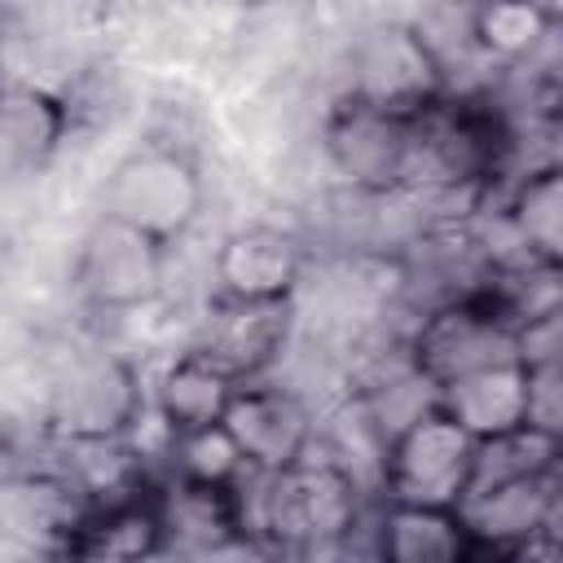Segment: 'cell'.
Listing matches in <instances>:
<instances>
[{"label":"cell","instance_id":"obj_1","mask_svg":"<svg viewBox=\"0 0 563 563\" xmlns=\"http://www.w3.org/2000/svg\"><path fill=\"white\" fill-rule=\"evenodd\" d=\"M361 523V484L339 457H295L264 475L260 519L251 523L282 554H317L343 545Z\"/></svg>","mask_w":563,"mask_h":563},{"label":"cell","instance_id":"obj_2","mask_svg":"<svg viewBox=\"0 0 563 563\" xmlns=\"http://www.w3.org/2000/svg\"><path fill=\"white\" fill-rule=\"evenodd\" d=\"M515 334H519V312L488 277L462 295L431 303L405 343V361L413 378L435 391L457 374L515 356Z\"/></svg>","mask_w":563,"mask_h":563},{"label":"cell","instance_id":"obj_3","mask_svg":"<svg viewBox=\"0 0 563 563\" xmlns=\"http://www.w3.org/2000/svg\"><path fill=\"white\" fill-rule=\"evenodd\" d=\"M207 202V185L198 163L176 150V145H141L123 154L101 189V211L158 238V242H180Z\"/></svg>","mask_w":563,"mask_h":563},{"label":"cell","instance_id":"obj_4","mask_svg":"<svg viewBox=\"0 0 563 563\" xmlns=\"http://www.w3.org/2000/svg\"><path fill=\"white\" fill-rule=\"evenodd\" d=\"M150 391L123 352H88L66 365L48 396V431L57 444L128 440L145 418Z\"/></svg>","mask_w":563,"mask_h":563},{"label":"cell","instance_id":"obj_5","mask_svg":"<svg viewBox=\"0 0 563 563\" xmlns=\"http://www.w3.org/2000/svg\"><path fill=\"white\" fill-rule=\"evenodd\" d=\"M479 444L435 405V396L413 409L383 449V497L462 506L475 475Z\"/></svg>","mask_w":563,"mask_h":563},{"label":"cell","instance_id":"obj_6","mask_svg":"<svg viewBox=\"0 0 563 563\" xmlns=\"http://www.w3.org/2000/svg\"><path fill=\"white\" fill-rule=\"evenodd\" d=\"M559 510H563L559 466L488 479L462 497V515L471 523L475 550L501 559H559L563 554Z\"/></svg>","mask_w":563,"mask_h":563},{"label":"cell","instance_id":"obj_7","mask_svg":"<svg viewBox=\"0 0 563 563\" xmlns=\"http://www.w3.org/2000/svg\"><path fill=\"white\" fill-rule=\"evenodd\" d=\"M347 97L391 110L400 119H422L449 97V75L435 44L409 22H378L352 48Z\"/></svg>","mask_w":563,"mask_h":563},{"label":"cell","instance_id":"obj_8","mask_svg":"<svg viewBox=\"0 0 563 563\" xmlns=\"http://www.w3.org/2000/svg\"><path fill=\"white\" fill-rule=\"evenodd\" d=\"M167 251H172L167 242L101 211L79 238L70 286L97 312L150 308L167 286Z\"/></svg>","mask_w":563,"mask_h":563},{"label":"cell","instance_id":"obj_9","mask_svg":"<svg viewBox=\"0 0 563 563\" xmlns=\"http://www.w3.org/2000/svg\"><path fill=\"white\" fill-rule=\"evenodd\" d=\"M413 136H418V119H400L369 101L343 97L325 119L321 150H325L330 172L347 189L387 198V194L409 189Z\"/></svg>","mask_w":563,"mask_h":563},{"label":"cell","instance_id":"obj_10","mask_svg":"<svg viewBox=\"0 0 563 563\" xmlns=\"http://www.w3.org/2000/svg\"><path fill=\"white\" fill-rule=\"evenodd\" d=\"M295 334V299H233L216 295L202 321V339L194 343L238 383L264 378Z\"/></svg>","mask_w":563,"mask_h":563},{"label":"cell","instance_id":"obj_11","mask_svg":"<svg viewBox=\"0 0 563 563\" xmlns=\"http://www.w3.org/2000/svg\"><path fill=\"white\" fill-rule=\"evenodd\" d=\"M220 422L233 435L246 475H260V479L290 466L295 457H303L312 449L308 405L277 383H260V378L242 383Z\"/></svg>","mask_w":563,"mask_h":563},{"label":"cell","instance_id":"obj_12","mask_svg":"<svg viewBox=\"0 0 563 563\" xmlns=\"http://www.w3.org/2000/svg\"><path fill=\"white\" fill-rule=\"evenodd\" d=\"M308 268V242L282 224H242L220 238L211 273L216 295L233 299H295Z\"/></svg>","mask_w":563,"mask_h":563},{"label":"cell","instance_id":"obj_13","mask_svg":"<svg viewBox=\"0 0 563 563\" xmlns=\"http://www.w3.org/2000/svg\"><path fill=\"white\" fill-rule=\"evenodd\" d=\"M374 554L387 563H466L479 559L462 506L383 497L374 523Z\"/></svg>","mask_w":563,"mask_h":563},{"label":"cell","instance_id":"obj_14","mask_svg":"<svg viewBox=\"0 0 563 563\" xmlns=\"http://www.w3.org/2000/svg\"><path fill=\"white\" fill-rule=\"evenodd\" d=\"M70 132V106L40 84H0V180L40 176Z\"/></svg>","mask_w":563,"mask_h":563},{"label":"cell","instance_id":"obj_15","mask_svg":"<svg viewBox=\"0 0 563 563\" xmlns=\"http://www.w3.org/2000/svg\"><path fill=\"white\" fill-rule=\"evenodd\" d=\"M431 396L475 444L528 427V365L519 356L457 374Z\"/></svg>","mask_w":563,"mask_h":563},{"label":"cell","instance_id":"obj_16","mask_svg":"<svg viewBox=\"0 0 563 563\" xmlns=\"http://www.w3.org/2000/svg\"><path fill=\"white\" fill-rule=\"evenodd\" d=\"M167 550V528L158 510V488L141 484L110 501H92L75 523L62 554L75 559H150Z\"/></svg>","mask_w":563,"mask_h":563},{"label":"cell","instance_id":"obj_17","mask_svg":"<svg viewBox=\"0 0 563 563\" xmlns=\"http://www.w3.org/2000/svg\"><path fill=\"white\" fill-rule=\"evenodd\" d=\"M158 510L167 528V550H224L251 532L242 484H185L167 479L158 488Z\"/></svg>","mask_w":563,"mask_h":563},{"label":"cell","instance_id":"obj_18","mask_svg":"<svg viewBox=\"0 0 563 563\" xmlns=\"http://www.w3.org/2000/svg\"><path fill=\"white\" fill-rule=\"evenodd\" d=\"M238 387L242 383L229 369H220L207 352L189 347L163 365V374L150 387V405L172 435V431H194V427L220 422Z\"/></svg>","mask_w":563,"mask_h":563},{"label":"cell","instance_id":"obj_19","mask_svg":"<svg viewBox=\"0 0 563 563\" xmlns=\"http://www.w3.org/2000/svg\"><path fill=\"white\" fill-rule=\"evenodd\" d=\"M506 224L523 260L559 268L563 264V172L559 163L528 167L506 194Z\"/></svg>","mask_w":563,"mask_h":563},{"label":"cell","instance_id":"obj_20","mask_svg":"<svg viewBox=\"0 0 563 563\" xmlns=\"http://www.w3.org/2000/svg\"><path fill=\"white\" fill-rule=\"evenodd\" d=\"M466 31L484 57L501 66H523L554 35V4L550 0H471Z\"/></svg>","mask_w":563,"mask_h":563},{"label":"cell","instance_id":"obj_21","mask_svg":"<svg viewBox=\"0 0 563 563\" xmlns=\"http://www.w3.org/2000/svg\"><path fill=\"white\" fill-rule=\"evenodd\" d=\"M167 462H172V479H185V484H216L220 488V484H242V475H246L242 453H238L233 435L224 431V422L172 431Z\"/></svg>","mask_w":563,"mask_h":563},{"label":"cell","instance_id":"obj_22","mask_svg":"<svg viewBox=\"0 0 563 563\" xmlns=\"http://www.w3.org/2000/svg\"><path fill=\"white\" fill-rule=\"evenodd\" d=\"M9 462H13V444H9V431L0 427V475H9Z\"/></svg>","mask_w":563,"mask_h":563},{"label":"cell","instance_id":"obj_23","mask_svg":"<svg viewBox=\"0 0 563 563\" xmlns=\"http://www.w3.org/2000/svg\"><path fill=\"white\" fill-rule=\"evenodd\" d=\"M238 4H251L255 9V4H273V0H238Z\"/></svg>","mask_w":563,"mask_h":563}]
</instances>
